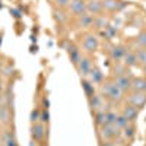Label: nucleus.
<instances>
[{
  "instance_id": "f257e3e1",
  "label": "nucleus",
  "mask_w": 146,
  "mask_h": 146,
  "mask_svg": "<svg viewBox=\"0 0 146 146\" xmlns=\"http://www.w3.org/2000/svg\"><path fill=\"white\" fill-rule=\"evenodd\" d=\"M102 92L105 94L107 98L114 100V101L121 100V96H123V94H124V92H121V91L118 89V86H117V85H115L114 82H107V83H104V86H102Z\"/></svg>"
},
{
  "instance_id": "f03ea898",
  "label": "nucleus",
  "mask_w": 146,
  "mask_h": 146,
  "mask_svg": "<svg viewBox=\"0 0 146 146\" xmlns=\"http://www.w3.org/2000/svg\"><path fill=\"white\" fill-rule=\"evenodd\" d=\"M100 130H101V137L107 142H113V139L118 136V133H120V130L114 124H104L100 127Z\"/></svg>"
},
{
  "instance_id": "7ed1b4c3",
  "label": "nucleus",
  "mask_w": 146,
  "mask_h": 146,
  "mask_svg": "<svg viewBox=\"0 0 146 146\" xmlns=\"http://www.w3.org/2000/svg\"><path fill=\"white\" fill-rule=\"evenodd\" d=\"M127 101L130 102V105L136 107V108H142L146 105V94L145 92H131L127 96Z\"/></svg>"
},
{
  "instance_id": "20e7f679",
  "label": "nucleus",
  "mask_w": 146,
  "mask_h": 146,
  "mask_svg": "<svg viewBox=\"0 0 146 146\" xmlns=\"http://www.w3.org/2000/svg\"><path fill=\"white\" fill-rule=\"evenodd\" d=\"M114 83L118 86V89H120L121 92H127L129 89H131V79H130V76H127V75H120V76H117L115 80H114Z\"/></svg>"
},
{
  "instance_id": "39448f33",
  "label": "nucleus",
  "mask_w": 146,
  "mask_h": 146,
  "mask_svg": "<svg viewBox=\"0 0 146 146\" xmlns=\"http://www.w3.org/2000/svg\"><path fill=\"white\" fill-rule=\"evenodd\" d=\"M69 6H70V10L78 16H80L82 13L86 12V3H85V0H70Z\"/></svg>"
},
{
  "instance_id": "423d86ee",
  "label": "nucleus",
  "mask_w": 146,
  "mask_h": 146,
  "mask_svg": "<svg viewBox=\"0 0 146 146\" xmlns=\"http://www.w3.org/2000/svg\"><path fill=\"white\" fill-rule=\"evenodd\" d=\"M82 45L86 51H95L96 48H98V40H96L95 35H86L83 38Z\"/></svg>"
},
{
  "instance_id": "0eeeda50",
  "label": "nucleus",
  "mask_w": 146,
  "mask_h": 146,
  "mask_svg": "<svg viewBox=\"0 0 146 146\" xmlns=\"http://www.w3.org/2000/svg\"><path fill=\"white\" fill-rule=\"evenodd\" d=\"M44 136H45V127H44V124H41L40 121H38V123H34V126H32V139L42 140Z\"/></svg>"
},
{
  "instance_id": "6e6552de",
  "label": "nucleus",
  "mask_w": 146,
  "mask_h": 146,
  "mask_svg": "<svg viewBox=\"0 0 146 146\" xmlns=\"http://www.w3.org/2000/svg\"><path fill=\"white\" fill-rule=\"evenodd\" d=\"M123 114L129 121H133V120H136V117H137V114H139V108H136V107H133V105H126L124 108H123Z\"/></svg>"
},
{
  "instance_id": "1a4fd4ad",
  "label": "nucleus",
  "mask_w": 146,
  "mask_h": 146,
  "mask_svg": "<svg viewBox=\"0 0 146 146\" xmlns=\"http://www.w3.org/2000/svg\"><path fill=\"white\" fill-rule=\"evenodd\" d=\"M102 9H104V6H102V2H100V0H92V2L86 3V10L89 13L96 15V13H100Z\"/></svg>"
},
{
  "instance_id": "9d476101",
  "label": "nucleus",
  "mask_w": 146,
  "mask_h": 146,
  "mask_svg": "<svg viewBox=\"0 0 146 146\" xmlns=\"http://www.w3.org/2000/svg\"><path fill=\"white\" fill-rule=\"evenodd\" d=\"M3 146H18V140L12 131H5L3 133Z\"/></svg>"
},
{
  "instance_id": "9b49d317",
  "label": "nucleus",
  "mask_w": 146,
  "mask_h": 146,
  "mask_svg": "<svg viewBox=\"0 0 146 146\" xmlns=\"http://www.w3.org/2000/svg\"><path fill=\"white\" fill-rule=\"evenodd\" d=\"M78 67H79V70H80V73H82L83 76H85V75H89V72L92 70V69H91L89 58H85V57L80 58V62L78 63Z\"/></svg>"
},
{
  "instance_id": "f8f14e48",
  "label": "nucleus",
  "mask_w": 146,
  "mask_h": 146,
  "mask_svg": "<svg viewBox=\"0 0 146 146\" xmlns=\"http://www.w3.org/2000/svg\"><path fill=\"white\" fill-rule=\"evenodd\" d=\"M131 91L133 92H143L145 91V79L143 78L131 79Z\"/></svg>"
},
{
  "instance_id": "ddd939ff",
  "label": "nucleus",
  "mask_w": 146,
  "mask_h": 146,
  "mask_svg": "<svg viewBox=\"0 0 146 146\" xmlns=\"http://www.w3.org/2000/svg\"><path fill=\"white\" fill-rule=\"evenodd\" d=\"M123 60H124V66H136V64H137L136 53H133V51H129V53L126 51Z\"/></svg>"
},
{
  "instance_id": "4468645a",
  "label": "nucleus",
  "mask_w": 146,
  "mask_h": 146,
  "mask_svg": "<svg viewBox=\"0 0 146 146\" xmlns=\"http://www.w3.org/2000/svg\"><path fill=\"white\" fill-rule=\"evenodd\" d=\"M124 54H126V50H124V47H121V45H118V47H114L113 50H111V57L114 58V60H121L124 57Z\"/></svg>"
},
{
  "instance_id": "2eb2a0df",
  "label": "nucleus",
  "mask_w": 146,
  "mask_h": 146,
  "mask_svg": "<svg viewBox=\"0 0 146 146\" xmlns=\"http://www.w3.org/2000/svg\"><path fill=\"white\" fill-rule=\"evenodd\" d=\"M130 123V121L123 115V114H117V118H115V123H114V126L118 129V130H123L127 124Z\"/></svg>"
},
{
  "instance_id": "dca6fc26",
  "label": "nucleus",
  "mask_w": 146,
  "mask_h": 146,
  "mask_svg": "<svg viewBox=\"0 0 146 146\" xmlns=\"http://www.w3.org/2000/svg\"><path fill=\"white\" fill-rule=\"evenodd\" d=\"M94 21H95L94 16L89 15V13H86V12L80 15V25L82 27H91V25H94Z\"/></svg>"
},
{
  "instance_id": "f3484780",
  "label": "nucleus",
  "mask_w": 146,
  "mask_h": 146,
  "mask_svg": "<svg viewBox=\"0 0 146 146\" xmlns=\"http://www.w3.org/2000/svg\"><path fill=\"white\" fill-rule=\"evenodd\" d=\"M89 73H91V80H92L94 83H100V82H102V73H101L98 69H92Z\"/></svg>"
},
{
  "instance_id": "a211bd4d",
  "label": "nucleus",
  "mask_w": 146,
  "mask_h": 146,
  "mask_svg": "<svg viewBox=\"0 0 146 146\" xmlns=\"http://www.w3.org/2000/svg\"><path fill=\"white\" fill-rule=\"evenodd\" d=\"M69 53H70V60L73 62V64H76V66H78V63L80 62V58H82L79 50H76V48H72Z\"/></svg>"
},
{
  "instance_id": "6ab92c4d",
  "label": "nucleus",
  "mask_w": 146,
  "mask_h": 146,
  "mask_svg": "<svg viewBox=\"0 0 146 146\" xmlns=\"http://www.w3.org/2000/svg\"><path fill=\"white\" fill-rule=\"evenodd\" d=\"M123 130H124V131H123V136H124L126 139H131L133 136H135V126H133V124L129 123Z\"/></svg>"
},
{
  "instance_id": "aec40b11",
  "label": "nucleus",
  "mask_w": 146,
  "mask_h": 146,
  "mask_svg": "<svg viewBox=\"0 0 146 146\" xmlns=\"http://www.w3.org/2000/svg\"><path fill=\"white\" fill-rule=\"evenodd\" d=\"M117 118L115 111H105V124H114Z\"/></svg>"
},
{
  "instance_id": "412c9836",
  "label": "nucleus",
  "mask_w": 146,
  "mask_h": 146,
  "mask_svg": "<svg viewBox=\"0 0 146 146\" xmlns=\"http://www.w3.org/2000/svg\"><path fill=\"white\" fill-rule=\"evenodd\" d=\"M95 123L100 127L105 124V111H96L95 113Z\"/></svg>"
},
{
  "instance_id": "4be33fe9",
  "label": "nucleus",
  "mask_w": 146,
  "mask_h": 146,
  "mask_svg": "<svg viewBox=\"0 0 146 146\" xmlns=\"http://www.w3.org/2000/svg\"><path fill=\"white\" fill-rule=\"evenodd\" d=\"M102 6H104V9H108V10H115L118 3L115 2V0H105V2L102 3Z\"/></svg>"
},
{
  "instance_id": "5701e85b",
  "label": "nucleus",
  "mask_w": 146,
  "mask_h": 146,
  "mask_svg": "<svg viewBox=\"0 0 146 146\" xmlns=\"http://www.w3.org/2000/svg\"><path fill=\"white\" fill-rule=\"evenodd\" d=\"M136 58H137V63H142L145 66L146 64V50H139L136 53Z\"/></svg>"
},
{
  "instance_id": "b1692460",
  "label": "nucleus",
  "mask_w": 146,
  "mask_h": 146,
  "mask_svg": "<svg viewBox=\"0 0 146 146\" xmlns=\"http://www.w3.org/2000/svg\"><path fill=\"white\" fill-rule=\"evenodd\" d=\"M40 118H41V110H38V108L32 110V113H31V121L32 123H38Z\"/></svg>"
},
{
  "instance_id": "393cba45",
  "label": "nucleus",
  "mask_w": 146,
  "mask_h": 146,
  "mask_svg": "<svg viewBox=\"0 0 146 146\" xmlns=\"http://www.w3.org/2000/svg\"><path fill=\"white\" fill-rule=\"evenodd\" d=\"M0 120L2 121H7L9 120V113H7V108L5 104L0 105Z\"/></svg>"
},
{
  "instance_id": "a878e982",
  "label": "nucleus",
  "mask_w": 146,
  "mask_h": 146,
  "mask_svg": "<svg viewBox=\"0 0 146 146\" xmlns=\"http://www.w3.org/2000/svg\"><path fill=\"white\" fill-rule=\"evenodd\" d=\"M40 121H42V124L50 121V114H48V110L47 108L41 110V118H40Z\"/></svg>"
},
{
  "instance_id": "bb28decb",
  "label": "nucleus",
  "mask_w": 146,
  "mask_h": 146,
  "mask_svg": "<svg viewBox=\"0 0 146 146\" xmlns=\"http://www.w3.org/2000/svg\"><path fill=\"white\" fill-rule=\"evenodd\" d=\"M94 23H95V25L98 27V28H105V27H107V19H105V18L95 19V21H94Z\"/></svg>"
},
{
  "instance_id": "cd10ccee",
  "label": "nucleus",
  "mask_w": 146,
  "mask_h": 146,
  "mask_svg": "<svg viewBox=\"0 0 146 146\" xmlns=\"http://www.w3.org/2000/svg\"><path fill=\"white\" fill-rule=\"evenodd\" d=\"M83 88H85V91H86V94H88L89 96L95 95V94H94V86H91L89 82H83Z\"/></svg>"
},
{
  "instance_id": "c85d7f7f",
  "label": "nucleus",
  "mask_w": 146,
  "mask_h": 146,
  "mask_svg": "<svg viewBox=\"0 0 146 146\" xmlns=\"http://www.w3.org/2000/svg\"><path fill=\"white\" fill-rule=\"evenodd\" d=\"M137 42L143 47H146V34H140L139 38H137Z\"/></svg>"
},
{
  "instance_id": "c756f323",
  "label": "nucleus",
  "mask_w": 146,
  "mask_h": 146,
  "mask_svg": "<svg viewBox=\"0 0 146 146\" xmlns=\"http://www.w3.org/2000/svg\"><path fill=\"white\" fill-rule=\"evenodd\" d=\"M56 2H57V5L60 7H66V6L70 5V0H56Z\"/></svg>"
},
{
  "instance_id": "7c9ffc66",
  "label": "nucleus",
  "mask_w": 146,
  "mask_h": 146,
  "mask_svg": "<svg viewBox=\"0 0 146 146\" xmlns=\"http://www.w3.org/2000/svg\"><path fill=\"white\" fill-rule=\"evenodd\" d=\"M102 146H114V143H113V142H107V140H104V142H102Z\"/></svg>"
},
{
  "instance_id": "2f4dec72",
  "label": "nucleus",
  "mask_w": 146,
  "mask_h": 146,
  "mask_svg": "<svg viewBox=\"0 0 146 146\" xmlns=\"http://www.w3.org/2000/svg\"><path fill=\"white\" fill-rule=\"evenodd\" d=\"M143 92H146V79H145V91Z\"/></svg>"
},
{
  "instance_id": "473e14b6",
  "label": "nucleus",
  "mask_w": 146,
  "mask_h": 146,
  "mask_svg": "<svg viewBox=\"0 0 146 146\" xmlns=\"http://www.w3.org/2000/svg\"><path fill=\"white\" fill-rule=\"evenodd\" d=\"M143 72H145V75H146V64H145V67H143Z\"/></svg>"
}]
</instances>
